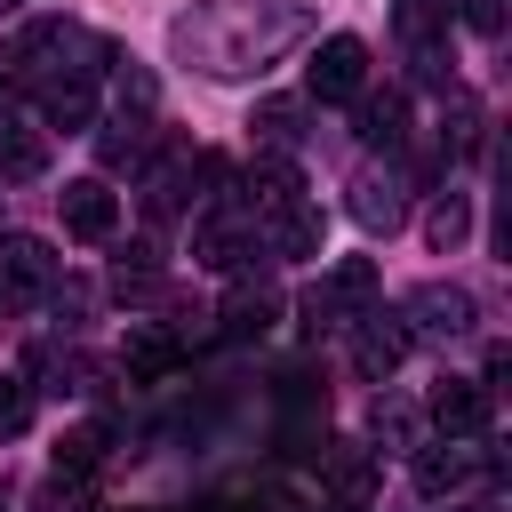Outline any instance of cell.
<instances>
[{
  "label": "cell",
  "instance_id": "cell-25",
  "mask_svg": "<svg viewBox=\"0 0 512 512\" xmlns=\"http://www.w3.org/2000/svg\"><path fill=\"white\" fill-rule=\"evenodd\" d=\"M24 416H32V392H24V376H0V440H8V432H24Z\"/></svg>",
  "mask_w": 512,
  "mask_h": 512
},
{
  "label": "cell",
  "instance_id": "cell-15",
  "mask_svg": "<svg viewBox=\"0 0 512 512\" xmlns=\"http://www.w3.org/2000/svg\"><path fill=\"white\" fill-rule=\"evenodd\" d=\"M192 256H200L208 272H232V264L248 256V232H240V216H224V208H216V216L200 224V240H192Z\"/></svg>",
  "mask_w": 512,
  "mask_h": 512
},
{
  "label": "cell",
  "instance_id": "cell-9",
  "mask_svg": "<svg viewBox=\"0 0 512 512\" xmlns=\"http://www.w3.org/2000/svg\"><path fill=\"white\" fill-rule=\"evenodd\" d=\"M296 200H304L296 160H288V152H256V168H248V208H256V216H280V208H296Z\"/></svg>",
  "mask_w": 512,
  "mask_h": 512
},
{
  "label": "cell",
  "instance_id": "cell-17",
  "mask_svg": "<svg viewBox=\"0 0 512 512\" xmlns=\"http://www.w3.org/2000/svg\"><path fill=\"white\" fill-rule=\"evenodd\" d=\"M96 152H104V168H136V160L152 152V120H144V112H136V120L120 112V120L96 136Z\"/></svg>",
  "mask_w": 512,
  "mask_h": 512
},
{
  "label": "cell",
  "instance_id": "cell-24",
  "mask_svg": "<svg viewBox=\"0 0 512 512\" xmlns=\"http://www.w3.org/2000/svg\"><path fill=\"white\" fill-rule=\"evenodd\" d=\"M168 368H176V344H160V336L128 344V376H168Z\"/></svg>",
  "mask_w": 512,
  "mask_h": 512
},
{
  "label": "cell",
  "instance_id": "cell-8",
  "mask_svg": "<svg viewBox=\"0 0 512 512\" xmlns=\"http://www.w3.org/2000/svg\"><path fill=\"white\" fill-rule=\"evenodd\" d=\"M408 320H416V336H464L472 328V296L456 280H424L408 296Z\"/></svg>",
  "mask_w": 512,
  "mask_h": 512
},
{
  "label": "cell",
  "instance_id": "cell-3",
  "mask_svg": "<svg viewBox=\"0 0 512 512\" xmlns=\"http://www.w3.org/2000/svg\"><path fill=\"white\" fill-rule=\"evenodd\" d=\"M344 328H352V368H360L368 384H384V376L408 360V320H400V312H376V304H360Z\"/></svg>",
  "mask_w": 512,
  "mask_h": 512
},
{
  "label": "cell",
  "instance_id": "cell-1",
  "mask_svg": "<svg viewBox=\"0 0 512 512\" xmlns=\"http://www.w3.org/2000/svg\"><path fill=\"white\" fill-rule=\"evenodd\" d=\"M304 88H312L320 104H352V96L368 88V40H360V32H328V40L312 48V64H304Z\"/></svg>",
  "mask_w": 512,
  "mask_h": 512
},
{
  "label": "cell",
  "instance_id": "cell-27",
  "mask_svg": "<svg viewBox=\"0 0 512 512\" xmlns=\"http://www.w3.org/2000/svg\"><path fill=\"white\" fill-rule=\"evenodd\" d=\"M464 16H472V24H480V32H496V0H472V8H464Z\"/></svg>",
  "mask_w": 512,
  "mask_h": 512
},
{
  "label": "cell",
  "instance_id": "cell-10",
  "mask_svg": "<svg viewBox=\"0 0 512 512\" xmlns=\"http://www.w3.org/2000/svg\"><path fill=\"white\" fill-rule=\"evenodd\" d=\"M432 424L456 432V440H480V432H488V384H456V376H448V384L432 392Z\"/></svg>",
  "mask_w": 512,
  "mask_h": 512
},
{
  "label": "cell",
  "instance_id": "cell-26",
  "mask_svg": "<svg viewBox=\"0 0 512 512\" xmlns=\"http://www.w3.org/2000/svg\"><path fill=\"white\" fill-rule=\"evenodd\" d=\"M24 96V64H16V48H0V104H16Z\"/></svg>",
  "mask_w": 512,
  "mask_h": 512
},
{
  "label": "cell",
  "instance_id": "cell-22",
  "mask_svg": "<svg viewBox=\"0 0 512 512\" xmlns=\"http://www.w3.org/2000/svg\"><path fill=\"white\" fill-rule=\"evenodd\" d=\"M272 328V296H232L224 304V336H264Z\"/></svg>",
  "mask_w": 512,
  "mask_h": 512
},
{
  "label": "cell",
  "instance_id": "cell-4",
  "mask_svg": "<svg viewBox=\"0 0 512 512\" xmlns=\"http://www.w3.org/2000/svg\"><path fill=\"white\" fill-rule=\"evenodd\" d=\"M56 208H64V232L72 240H112V224H120V200H112L104 176H72L56 192Z\"/></svg>",
  "mask_w": 512,
  "mask_h": 512
},
{
  "label": "cell",
  "instance_id": "cell-29",
  "mask_svg": "<svg viewBox=\"0 0 512 512\" xmlns=\"http://www.w3.org/2000/svg\"><path fill=\"white\" fill-rule=\"evenodd\" d=\"M336 512H360V504H336Z\"/></svg>",
  "mask_w": 512,
  "mask_h": 512
},
{
  "label": "cell",
  "instance_id": "cell-6",
  "mask_svg": "<svg viewBox=\"0 0 512 512\" xmlns=\"http://www.w3.org/2000/svg\"><path fill=\"white\" fill-rule=\"evenodd\" d=\"M48 288H56V248L32 232H8L0 240V296H48Z\"/></svg>",
  "mask_w": 512,
  "mask_h": 512
},
{
  "label": "cell",
  "instance_id": "cell-2",
  "mask_svg": "<svg viewBox=\"0 0 512 512\" xmlns=\"http://www.w3.org/2000/svg\"><path fill=\"white\" fill-rule=\"evenodd\" d=\"M368 296H376V264H368V256H344L320 288H304V304H296V312H304V328H312V336H328V328H344V312H360Z\"/></svg>",
  "mask_w": 512,
  "mask_h": 512
},
{
  "label": "cell",
  "instance_id": "cell-7",
  "mask_svg": "<svg viewBox=\"0 0 512 512\" xmlns=\"http://www.w3.org/2000/svg\"><path fill=\"white\" fill-rule=\"evenodd\" d=\"M40 120L64 128V136L96 128V72H56V80H40Z\"/></svg>",
  "mask_w": 512,
  "mask_h": 512
},
{
  "label": "cell",
  "instance_id": "cell-14",
  "mask_svg": "<svg viewBox=\"0 0 512 512\" xmlns=\"http://www.w3.org/2000/svg\"><path fill=\"white\" fill-rule=\"evenodd\" d=\"M352 216H360L368 232H392V224L408 216V200H400L392 176H360V184H352Z\"/></svg>",
  "mask_w": 512,
  "mask_h": 512
},
{
  "label": "cell",
  "instance_id": "cell-19",
  "mask_svg": "<svg viewBox=\"0 0 512 512\" xmlns=\"http://www.w3.org/2000/svg\"><path fill=\"white\" fill-rule=\"evenodd\" d=\"M408 136V104L400 96H360V144H400Z\"/></svg>",
  "mask_w": 512,
  "mask_h": 512
},
{
  "label": "cell",
  "instance_id": "cell-18",
  "mask_svg": "<svg viewBox=\"0 0 512 512\" xmlns=\"http://www.w3.org/2000/svg\"><path fill=\"white\" fill-rule=\"evenodd\" d=\"M96 464H104V424H72V432L56 440V472H64V480H88Z\"/></svg>",
  "mask_w": 512,
  "mask_h": 512
},
{
  "label": "cell",
  "instance_id": "cell-16",
  "mask_svg": "<svg viewBox=\"0 0 512 512\" xmlns=\"http://www.w3.org/2000/svg\"><path fill=\"white\" fill-rule=\"evenodd\" d=\"M248 128H256V144H264V152H296V144H304V104L272 96V104H256V120H248Z\"/></svg>",
  "mask_w": 512,
  "mask_h": 512
},
{
  "label": "cell",
  "instance_id": "cell-5",
  "mask_svg": "<svg viewBox=\"0 0 512 512\" xmlns=\"http://www.w3.org/2000/svg\"><path fill=\"white\" fill-rule=\"evenodd\" d=\"M408 456H416V488H424V496H456V488L480 472V448L456 440V432H448V440H416Z\"/></svg>",
  "mask_w": 512,
  "mask_h": 512
},
{
  "label": "cell",
  "instance_id": "cell-20",
  "mask_svg": "<svg viewBox=\"0 0 512 512\" xmlns=\"http://www.w3.org/2000/svg\"><path fill=\"white\" fill-rule=\"evenodd\" d=\"M464 232H472V200H464V192H440V200H432V216H424V240L448 256Z\"/></svg>",
  "mask_w": 512,
  "mask_h": 512
},
{
  "label": "cell",
  "instance_id": "cell-28",
  "mask_svg": "<svg viewBox=\"0 0 512 512\" xmlns=\"http://www.w3.org/2000/svg\"><path fill=\"white\" fill-rule=\"evenodd\" d=\"M456 512H496V504H456Z\"/></svg>",
  "mask_w": 512,
  "mask_h": 512
},
{
  "label": "cell",
  "instance_id": "cell-13",
  "mask_svg": "<svg viewBox=\"0 0 512 512\" xmlns=\"http://www.w3.org/2000/svg\"><path fill=\"white\" fill-rule=\"evenodd\" d=\"M264 224H272V248H280V256H320V240H328V224H320L312 200H296V208H280V216H264Z\"/></svg>",
  "mask_w": 512,
  "mask_h": 512
},
{
  "label": "cell",
  "instance_id": "cell-12",
  "mask_svg": "<svg viewBox=\"0 0 512 512\" xmlns=\"http://www.w3.org/2000/svg\"><path fill=\"white\" fill-rule=\"evenodd\" d=\"M48 168V136L24 120H0V184H32Z\"/></svg>",
  "mask_w": 512,
  "mask_h": 512
},
{
  "label": "cell",
  "instance_id": "cell-11",
  "mask_svg": "<svg viewBox=\"0 0 512 512\" xmlns=\"http://www.w3.org/2000/svg\"><path fill=\"white\" fill-rule=\"evenodd\" d=\"M320 464H328V488H336L344 504H368V496H376V456H368V448L320 440Z\"/></svg>",
  "mask_w": 512,
  "mask_h": 512
},
{
  "label": "cell",
  "instance_id": "cell-21",
  "mask_svg": "<svg viewBox=\"0 0 512 512\" xmlns=\"http://www.w3.org/2000/svg\"><path fill=\"white\" fill-rule=\"evenodd\" d=\"M448 16H456V0H392V24L424 48V40H440L448 32Z\"/></svg>",
  "mask_w": 512,
  "mask_h": 512
},
{
  "label": "cell",
  "instance_id": "cell-23",
  "mask_svg": "<svg viewBox=\"0 0 512 512\" xmlns=\"http://www.w3.org/2000/svg\"><path fill=\"white\" fill-rule=\"evenodd\" d=\"M416 424H424V416H416L408 400H376V440H392V448H416Z\"/></svg>",
  "mask_w": 512,
  "mask_h": 512
}]
</instances>
